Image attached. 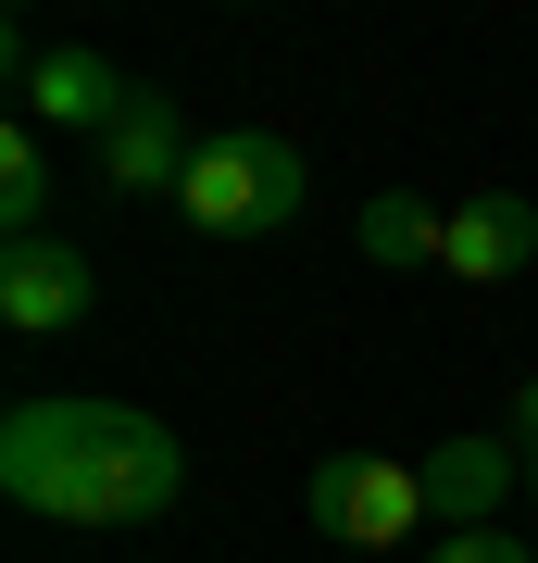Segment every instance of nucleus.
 <instances>
[{"mask_svg":"<svg viewBox=\"0 0 538 563\" xmlns=\"http://www.w3.org/2000/svg\"><path fill=\"white\" fill-rule=\"evenodd\" d=\"M0 488L51 526H151L176 514L188 451L139 401H13L0 413Z\"/></svg>","mask_w":538,"mask_h":563,"instance_id":"f257e3e1","label":"nucleus"},{"mask_svg":"<svg viewBox=\"0 0 538 563\" xmlns=\"http://www.w3.org/2000/svg\"><path fill=\"white\" fill-rule=\"evenodd\" d=\"M176 213L200 225V239H276V225L300 213V151L276 139V125H213V139L188 151Z\"/></svg>","mask_w":538,"mask_h":563,"instance_id":"f03ea898","label":"nucleus"},{"mask_svg":"<svg viewBox=\"0 0 538 563\" xmlns=\"http://www.w3.org/2000/svg\"><path fill=\"white\" fill-rule=\"evenodd\" d=\"M300 514H314V539H339V551H400V539L426 526V463L326 451L314 476H300Z\"/></svg>","mask_w":538,"mask_h":563,"instance_id":"7ed1b4c3","label":"nucleus"},{"mask_svg":"<svg viewBox=\"0 0 538 563\" xmlns=\"http://www.w3.org/2000/svg\"><path fill=\"white\" fill-rule=\"evenodd\" d=\"M501 501H514V439L463 426V439L426 451V526H439V539H476V526H501Z\"/></svg>","mask_w":538,"mask_h":563,"instance_id":"20e7f679","label":"nucleus"},{"mask_svg":"<svg viewBox=\"0 0 538 563\" xmlns=\"http://www.w3.org/2000/svg\"><path fill=\"white\" fill-rule=\"evenodd\" d=\"M88 301H100V276H88V251H76V239H13V251H0V313H13L25 339L76 325Z\"/></svg>","mask_w":538,"mask_h":563,"instance_id":"39448f33","label":"nucleus"},{"mask_svg":"<svg viewBox=\"0 0 538 563\" xmlns=\"http://www.w3.org/2000/svg\"><path fill=\"white\" fill-rule=\"evenodd\" d=\"M439 263H451V276H476V288L526 276V263H538V201H514V188H476V201H451Z\"/></svg>","mask_w":538,"mask_h":563,"instance_id":"423d86ee","label":"nucleus"},{"mask_svg":"<svg viewBox=\"0 0 538 563\" xmlns=\"http://www.w3.org/2000/svg\"><path fill=\"white\" fill-rule=\"evenodd\" d=\"M125 101H139V88H125L100 51H51L39 76H25V125H39V139H51V125H76V139H113Z\"/></svg>","mask_w":538,"mask_h":563,"instance_id":"0eeeda50","label":"nucleus"},{"mask_svg":"<svg viewBox=\"0 0 538 563\" xmlns=\"http://www.w3.org/2000/svg\"><path fill=\"white\" fill-rule=\"evenodd\" d=\"M188 125H176V101H163V88H139V101H125V125L113 139H100V188H125V201H151V188H188Z\"/></svg>","mask_w":538,"mask_h":563,"instance_id":"6e6552de","label":"nucleus"},{"mask_svg":"<svg viewBox=\"0 0 538 563\" xmlns=\"http://www.w3.org/2000/svg\"><path fill=\"white\" fill-rule=\"evenodd\" d=\"M351 239H363V263H388V276H400V263H439V239H451V213H439V201H414V188H376Z\"/></svg>","mask_w":538,"mask_h":563,"instance_id":"1a4fd4ad","label":"nucleus"},{"mask_svg":"<svg viewBox=\"0 0 538 563\" xmlns=\"http://www.w3.org/2000/svg\"><path fill=\"white\" fill-rule=\"evenodd\" d=\"M51 201H63L51 188V139L13 113V139H0V225H13V239H51Z\"/></svg>","mask_w":538,"mask_h":563,"instance_id":"9d476101","label":"nucleus"},{"mask_svg":"<svg viewBox=\"0 0 538 563\" xmlns=\"http://www.w3.org/2000/svg\"><path fill=\"white\" fill-rule=\"evenodd\" d=\"M426 563H526V539H501V526H476V539H439Z\"/></svg>","mask_w":538,"mask_h":563,"instance_id":"9b49d317","label":"nucleus"},{"mask_svg":"<svg viewBox=\"0 0 538 563\" xmlns=\"http://www.w3.org/2000/svg\"><path fill=\"white\" fill-rule=\"evenodd\" d=\"M514 451H538V376L514 388Z\"/></svg>","mask_w":538,"mask_h":563,"instance_id":"f8f14e48","label":"nucleus"}]
</instances>
